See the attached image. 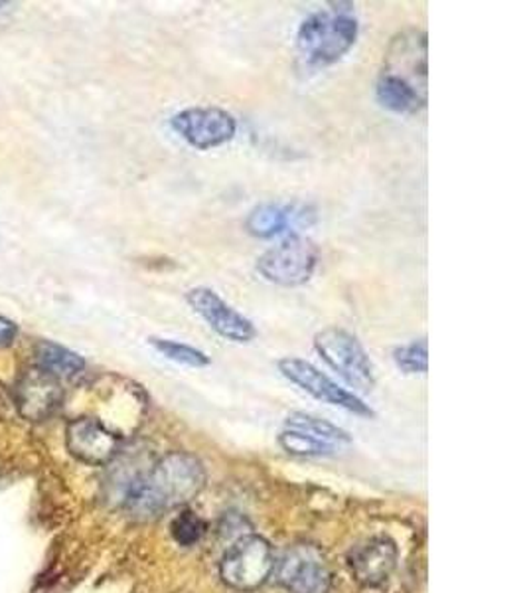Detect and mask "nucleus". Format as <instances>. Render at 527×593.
<instances>
[{
	"label": "nucleus",
	"instance_id": "obj_14",
	"mask_svg": "<svg viewBox=\"0 0 527 593\" xmlns=\"http://www.w3.org/2000/svg\"><path fill=\"white\" fill-rule=\"evenodd\" d=\"M62 398L64 392L60 380L38 366L20 378L14 390V403L27 420H44L52 416L62 403Z\"/></svg>",
	"mask_w": 527,
	"mask_h": 593
},
{
	"label": "nucleus",
	"instance_id": "obj_20",
	"mask_svg": "<svg viewBox=\"0 0 527 593\" xmlns=\"http://www.w3.org/2000/svg\"><path fill=\"white\" fill-rule=\"evenodd\" d=\"M170 532H173V539L176 540V544L194 546L204 536L206 524L194 512L184 511L174 519Z\"/></svg>",
	"mask_w": 527,
	"mask_h": 593
},
{
	"label": "nucleus",
	"instance_id": "obj_16",
	"mask_svg": "<svg viewBox=\"0 0 527 593\" xmlns=\"http://www.w3.org/2000/svg\"><path fill=\"white\" fill-rule=\"evenodd\" d=\"M285 428L297 429L310 438L319 439V441H324L328 446H334L338 449L352 441L350 433L334 426L332 421L312 416V413H304V411H292L291 416L285 420Z\"/></svg>",
	"mask_w": 527,
	"mask_h": 593
},
{
	"label": "nucleus",
	"instance_id": "obj_12",
	"mask_svg": "<svg viewBox=\"0 0 527 593\" xmlns=\"http://www.w3.org/2000/svg\"><path fill=\"white\" fill-rule=\"evenodd\" d=\"M65 443L75 459L87 466H105L117 457L121 436L111 431L95 418H78L70 421L65 431Z\"/></svg>",
	"mask_w": 527,
	"mask_h": 593
},
{
	"label": "nucleus",
	"instance_id": "obj_21",
	"mask_svg": "<svg viewBox=\"0 0 527 593\" xmlns=\"http://www.w3.org/2000/svg\"><path fill=\"white\" fill-rule=\"evenodd\" d=\"M17 335H19V327L7 317H0V347L12 345Z\"/></svg>",
	"mask_w": 527,
	"mask_h": 593
},
{
	"label": "nucleus",
	"instance_id": "obj_19",
	"mask_svg": "<svg viewBox=\"0 0 527 593\" xmlns=\"http://www.w3.org/2000/svg\"><path fill=\"white\" fill-rule=\"evenodd\" d=\"M393 362L403 375H425L428 370L427 338L411 340L407 345L393 348Z\"/></svg>",
	"mask_w": 527,
	"mask_h": 593
},
{
	"label": "nucleus",
	"instance_id": "obj_13",
	"mask_svg": "<svg viewBox=\"0 0 527 593\" xmlns=\"http://www.w3.org/2000/svg\"><path fill=\"white\" fill-rule=\"evenodd\" d=\"M397 546L388 536H373L350 552L348 564L355 582L364 587H380L397 566Z\"/></svg>",
	"mask_w": 527,
	"mask_h": 593
},
{
	"label": "nucleus",
	"instance_id": "obj_1",
	"mask_svg": "<svg viewBox=\"0 0 527 593\" xmlns=\"http://www.w3.org/2000/svg\"><path fill=\"white\" fill-rule=\"evenodd\" d=\"M375 100L395 115H417L428 101V37L417 27L403 28L383 54L375 80Z\"/></svg>",
	"mask_w": 527,
	"mask_h": 593
},
{
	"label": "nucleus",
	"instance_id": "obj_15",
	"mask_svg": "<svg viewBox=\"0 0 527 593\" xmlns=\"http://www.w3.org/2000/svg\"><path fill=\"white\" fill-rule=\"evenodd\" d=\"M37 365L38 368H42L44 372L54 376L58 380H72L85 370L83 356L58 345V342H50V340H44L38 345Z\"/></svg>",
	"mask_w": 527,
	"mask_h": 593
},
{
	"label": "nucleus",
	"instance_id": "obj_10",
	"mask_svg": "<svg viewBox=\"0 0 527 593\" xmlns=\"http://www.w3.org/2000/svg\"><path fill=\"white\" fill-rule=\"evenodd\" d=\"M275 577L289 593H328L330 572L320 550L309 544L292 546L275 562Z\"/></svg>",
	"mask_w": 527,
	"mask_h": 593
},
{
	"label": "nucleus",
	"instance_id": "obj_8",
	"mask_svg": "<svg viewBox=\"0 0 527 593\" xmlns=\"http://www.w3.org/2000/svg\"><path fill=\"white\" fill-rule=\"evenodd\" d=\"M237 119L224 108H186L170 117V129L196 151L228 145L237 135Z\"/></svg>",
	"mask_w": 527,
	"mask_h": 593
},
{
	"label": "nucleus",
	"instance_id": "obj_7",
	"mask_svg": "<svg viewBox=\"0 0 527 593\" xmlns=\"http://www.w3.org/2000/svg\"><path fill=\"white\" fill-rule=\"evenodd\" d=\"M277 368L289 382L299 386L300 390L310 393L314 400L328 403V406H337L360 418H375V411L358 393L342 388L309 360L299 356H285L277 360Z\"/></svg>",
	"mask_w": 527,
	"mask_h": 593
},
{
	"label": "nucleus",
	"instance_id": "obj_9",
	"mask_svg": "<svg viewBox=\"0 0 527 593\" xmlns=\"http://www.w3.org/2000/svg\"><path fill=\"white\" fill-rule=\"evenodd\" d=\"M184 299L188 303V307L208 325L209 329L224 340L236 342V345H249L257 338V327L254 320L247 319L244 313L234 309L211 287H206V285L192 287L184 295Z\"/></svg>",
	"mask_w": 527,
	"mask_h": 593
},
{
	"label": "nucleus",
	"instance_id": "obj_22",
	"mask_svg": "<svg viewBox=\"0 0 527 593\" xmlns=\"http://www.w3.org/2000/svg\"><path fill=\"white\" fill-rule=\"evenodd\" d=\"M7 7V2H0V10L4 9Z\"/></svg>",
	"mask_w": 527,
	"mask_h": 593
},
{
	"label": "nucleus",
	"instance_id": "obj_6",
	"mask_svg": "<svg viewBox=\"0 0 527 593\" xmlns=\"http://www.w3.org/2000/svg\"><path fill=\"white\" fill-rule=\"evenodd\" d=\"M273 548L257 534L237 539L221 558L219 575L224 584L239 592H254L273 575Z\"/></svg>",
	"mask_w": 527,
	"mask_h": 593
},
{
	"label": "nucleus",
	"instance_id": "obj_11",
	"mask_svg": "<svg viewBox=\"0 0 527 593\" xmlns=\"http://www.w3.org/2000/svg\"><path fill=\"white\" fill-rule=\"evenodd\" d=\"M319 212L304 202H264L249 212L246 229L249 236L271 239L299 234L317 222Z\"/></svg>",
	"mask_w": 527,
	"mask_h": 593
},
{
	"label": "nucleus",
	"instance_id": "obj_3",
	"mask_svg": "<svg viewBox=\"0 0 527 593\" xmlns=\"http://www.w3.org/2000/svg\"><path fill=\"white\" fill-rule=\"evenodd\" d=\"M360 37V20L352 2H330L300 22L294 37V62L302 73L338 64Z\"/></svg>",
	"mask_w": 527,
	"mask_h": 593
},
{
	"label": "nucleus",
	"instance_id": "obj_4",
	"mask_svg": "<svg viewBox=\"0 0 527 593\" xmlns=\"http://www.w3.org/2000/svg\"><path fill=\"white\" fill-rule=\"evenodd\" d=\"M319 264V246L302 234H289L257 257L255 269L267 284L291 289L309 284Z\"/></svg>",
	"mask_w": 527,
	"mask_h": 593
},
{
	"label": "nucleus",
	"instance_id": "obj_17",
	"mask_svg": "<svg viewBox=\"0 0 527 593\" xmlns=\"http://www.w3.org/2000/svg\"><path fill=\"white\" fill-rule=\"evenodd\" d=\"M146 340L158 355L164 356L170 362H176V365L188 366V368H206V366L211 365V358L204 350L180 342V340L164 337H148Z\"/></svg>",
	"mask_w": 527,
	"mask_h": 593
},
{
	"label": "nucleus",
	"instance_id": "obj_18",
	"mask_svg": "<svg viewBox=\"0 0 527 593\" xmlns=\"http://www.w3.org/2000/svg\"><path fill=\"white\" fill-rule=\"evenodd\" d=\"M279 443L289 456L294 457H332L337 456V451H340L334 446H328L324 441L310 438L297 429H282Z\"/></svg>",
	"mask_w": 527,
	"mask_h": 593
},
{
	"label": "nucleus",
	"instance_id": "obj_2",
	"mask_svg": "<svg viewBox=\"0 0 527 593\" xmlns=\"http://www.w3.org/2000/svg\"><path fill=\"white\" fill-rule=\"evenodd\" d=\"M204 484L206 469L200 459L188 451H170L128 483L125 511L135 521H155L192 501Z\"/></svg>",
	"mask_w": 527,
	"mask_h": 593
},
{
	"label": "nucleus",
	"instance_id": "obj_5",
	"mask_svg": "<svg viewBox=\"0 0 527 593\" xmlns=\"http://www.w3.org/2000/svg\"><path fill=\"white\" fill-rule=\"evenodd\" d=\"M312 345L328 368L334 370L350 388H354V393L372 392L375 386L372 360L364 345L350 330L330 325L314 335Z\"/></svg>",
	"mask_w": 527,
	"mask_h": 593
}]
</instances>
